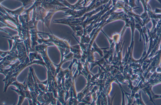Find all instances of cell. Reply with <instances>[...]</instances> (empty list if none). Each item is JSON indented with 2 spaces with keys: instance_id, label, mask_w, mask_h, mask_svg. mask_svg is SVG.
I'll return each instance as SVG.
<instances>
[{
  "instance_id": "obj_1",
  "label": "cell",
  "mask_w": 161,
  "mask_h": 105,
  "mask_svg": "<svg viewBox=\"0 0 161 105\" xmlns=\"http://www.w3.org/2000/svg\"><path fill=\"white\" fill-rule=\"evenodd\" d=\"M152 98L154 99L161 98V95L155 94L153 92L152 90L151 91Z\"/></svg>"
}]
</instances>
